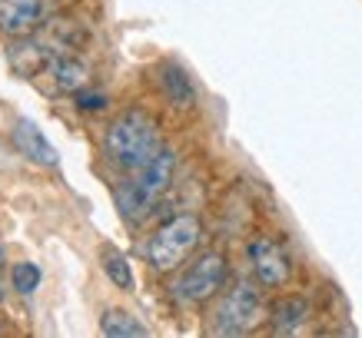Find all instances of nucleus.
Listing matches in <instances>:
<instances>
[{"instance_id":"f257e3e1","label":"nucleus","mask_w":362,"mask_h":338,"mask_svg":"<svg viewBox=\"0 0 362 338\" xmlns=\"http://www.w3.org/2000/svg\"><path fill=\"white\" fill-rule=\"evenodd\" d=\"M163 143H160V126L156 120L140 107L123 109L120 116L107 126L103 133V150L117 169L123 173H140L143 166L156 156Z\"/></svg>"},{"instance_id":"f03ea898","label":"nucleus","mask_w":362,"mask_h":338,"mask_svg":"<svg viewBox=\"0 0 362 338\" xmlns=\"http://www.w3.org/2000/svg\"><path fill=\"white\" fill-rule=\"evenodd\" d=\"M203 242V222L197 212H176L156 226V232L146 239V262L156 272H176L183 262L197 252Z\"/></svg>"},{"instance_id":"7ed1b4c3","label":"nucleus","mask_w":362,"mask_h":338,"mask_svg":"<svg viewBox=\"0 0 362 338\" xmlns=\"http://www.w3.org/2000/svg\"><path fill=\"white\" fill-rule=\"evenodd\" d=\"M226 275H230V262L226 255L216 249L203 252L189 262L183 272L176 275L173 282V298L180 306H203L209 298H216L226 285Z\"/></svg>"},{"instance_id":"20e7f679","label":"nucleus","mask_w":362,"mask_h":338,"mask_svg":"<svg viewBox=\"0 0 362 338\" xmlns=\"http://www.w3.org/2000/svg\"><path fill=\"white\" fill-rule=\"evenodd\" d=\"M266 306L263 295L252 282H236L230 292L220 298L216 315H213V335H246L263 322Z\"/></svg>"},{"instance_id":"39448f33","label":"nucleus","mask_w":362,"mask_h":338,"mask_svg":"<svg viewBox=\"0 0 362 338\" xmlns=\"http://www.w3.org/2000/svg\"><path fill=\"white\" fill-rule=\"evenodd\" d=\"M246 259H250L252 275L263 289H283L293 279V259L276 239H266V236L250 239L246 242Z\"/></svg>"},{"instance_id":"423d86ee","label":"nucleus","mask_w":362,"mask_h":338,"mask_svg":"<svg viewBox=\"0 0 362 338\" xmlns=\"http://www.w3.org/2000/svg\"><path fill=\"white\" fill-rule=\"evenodd\" d=\"M173 173H176V153L170 146H160L156 156L143 166L140 173H133V183L140 189V196L150 203V209H156V203L166 196V189L173 186Z\"/></svg>"},{"instance_id":"0eeeda50","label":"nucleus","mask_w":362,"mask_h":338,"mask_svg":"<svg viewBox=\"0 0 362 338\" xmlns=\"http://www.w3.org/2000/svg\"><path fill=\"white\" fill-rule=\"evenodd\" d=\"M54 56H57L54 47L47 44L44 37H33V33L30 37H13L11 47H7V64H11V70L23 80L40 77Z\"/></svg>"},{"instance_id":"6e6552de","label":"nucleus","mask_w":362,"mask_h":338,"mask_svg":"<svg viewBox=\"0 0 362 338\" xmlns=\"http://www.w3.org/2000/svg\"><path fill=\"white\" fill-rule=\"evenodd\" d=\"M11 143L13 150L27 159V163H37V166H47V169H54L60 163V153H57V146L47 140L40 126L30 123L27 116H17L11 126Z\"/></svg>"},{"instance_id":"1a4fd4ad","label":"nucleus","mask_w":362,"mask_h":338,"mask_svg":"<svg viewBox=\"0 0 362 338\" xmlns=\"http://www.w3.org/2000/svg\"><path fill=\"white\" fill-rule=\"evenodd\" d=\"M47 20V0H0V33L4 37H30Z\"/></svg>"},{"instance_id":"9d476101","label":"nucleus","mask_w":362,"mask_h":338,"mask_svg":"<svg viewBox=\"0 0 362 338\" xmlns=\"http://www.w3.org/2000/svg\"><path fill=\"white\" fill-rule=\"evenodd\" d=\"M40 77L47 80V90H50V93L77 97L80 90L90 87V66L83 64L77 54H57Z\"/></svg>"},{"instance_id":"9b49d317","label":"nucleus","mask_w":362,"mask_h":338,"mask_svg":"<svg viewBox=\"0 0 362 338\" xmlns=\"http://www.w3.org/2000/svg\"><path fill=\"white\" fill-rule=\"evenodd\" d=\"M156 90H160V97L173 109L197 107V87H193L187 70L180 64H173V60H163V64L156 66Z\"/></svg>"},{"instance_id":"f8f14e48","label":"nucleus","mask_w":362,"mask_h":338,"mask_svg":"<svg viewBox=\"0 0 362 338\" xmlns=\"http://www.w3.org/2000/svg\"><path fill=\"white\" fill-rule=\"evenodd\" d=\"M44 37L47 44L54 47L57 54H77L83 50L90 40V30L74 17H54V20H44Z\"/></svg>"},{"instance_id":"ddd939ff","label":"nucleus","mask_w":362,"mask_h":338,"mask_svg":"<svg viewBox=\"0 0 362 338\" xmlns=\"http://www.w3.org/2000/svg\"><path fill=\"white\" fill-rule=\"evenodd\" d=\"M309 322V298L303 295H286L269 308V332L276 335H296Z\"/></svg>"},{"instance_id":"4468645a","label":"nucleus","mask_w":362,"mask_h":338,"mask_svg":"<svg viewBox=\"0 0 362 338\" xmlns=\"http://www.w3.org/2000/svg\"><path fill=\"white\" fill-rule=\"evenodd\" d=\"M100 335L107 338H143L150 335V328L143 325L136 315H130L127 308H107L100 315Z\"/></svg>"},{"instance_id":"2eb2a0df","label":"nucleus","mask_w":362,"mask_h":338,"mask_svg":"<svg viewBox=\"0 0 362 338\" xmlns=\"http://www.w3.org/2000/svg\"><path fill=\"white\" fill-rule=\"evenodd\" d=\"M113 199H117V209L123 212V219H127V222H143V219L153 212V209H150V203L140 196V189H136V183H133V179L113 186Z\"/></svg>"},{"instance_id":"dca6fc26","label":"nucleus","mask_w":362,"mask_h":338,"mask_svg":"<svg viewBox=\"0 0 362 338\" xmlns=\"http://www.w3.org/2000/svg\"><path fill=\"white\" fill-rule=\"evenodd\" d=\"M100 265H103V275H107L117 289H123V292H130L133 289L130 259H127L117 246H103V249H100Z\"/></svg>"},{"instance_id":"f3484780","label":"nucleus","mask_w":362,"mask_h":338,"mask_svg":"<svg viewBox=\"0 0 362 338\" xmlns=\"http://www.w3.org/2000/svg\"><path fill=\"white\" fill-rule=\"evenodd\" d=\"M11 285H13V292L33 295L37 285H40V265H33V262H17L13 272H11Z\"/></svg>"},{"instance_id":"a211bd4d","label":"nucleus","mask_w":362,"mask_h":338,"mask_svg":"<svg viewBox=\"0 0 362 338\" xmlns=\"http://www.w3.org/2000/svg\"><path fill=\"white\" fill-rule=\"evenodd\" d=\"M74 103H77V109L80 113H97V109H103L107 107V97L103 93H97V90H80L77 97H74Z\"/></svg>"},{"instance_id":"6ab92c4d","label":"nucleus","mask_w":362,"mask_h":338,"mask_svg":"<svg viewBox=\"0 0 362 338\" xmlns=\"http://www.w3.org/2000/svg\"><path fill=\"white\" fill-rule=\"evenodd\" d=\"M4 295H7V292H4V282H0V306H4Z\"/></svg>"},{"instance_id":"aec40b11","label":"nucleus","mask_w":362,"mask_h":338,"mask_svg":"<svg viewBox=\"0 0 362 338\" xmlns=\"http://www.w3.org/2000/svg\"><path fill=\"white\" fill-rule=\"evenodd\" d=\"M0 335H4V328H0Z\"/></svg>"}]
</instances>
